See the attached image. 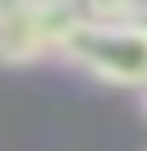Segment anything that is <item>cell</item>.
Returning a JSON list of instances; mask_svg holds the SVG:
<instances>
[{
	"label": "cell",
	"instance_id": "1",
	"mask_svg": "<svg viewBox=\"0 0 147 151\" xmlns=\"http://www.w3.org/2000/svg\"><path fill=\"white\" fill-rule=\"evenodd\" d=\"M59 59H67L71 67L88 71L101 84L143 92L147 88V21L109 25V21H88V17H80V25L67 38Z\"/></svg>",
	"mask_w": 147,
	"mask_h": 151
},
{
	"label": "cell",
	"instance_id": "3",
	"mask_svg": "<svg viewBox=\"0 0 147 151\" xmlns=\"http://www.w3.org/2000/svg\"><path fill=\"white\" fill-rule=\"evenodd\" d=\"M88 21H109V25H130V21H147V4H84Z\"/></svg>",
	"mask_w": 147,
	"mask_h": 151
},
{
	"label": "cell",
	"instance_id": "4",
	"mask_svg": "<svg viewBox=\"0 0 147 151\" xmlns=\"http://www.w3.org/2000/svg\"><path fill=\"white\" fill-rule=\"evenodd\" d=\"M139 113H143V118H147V88L139 92Z\"/></svg>",
	"mask_w": 147,
	"mask_h": 151
},
{
	"label": "cell",
	"instance_id": "2",
	"mask_svg": "<svg viewBox=\"0 0 147 151\" xmlns=\"http://www.w3.org/2000/svg\"><path fill=\"white\" fill-rule=\"evenodd\" d=\"M80 17L76 4H0V63L30 67L46 55H63Z\"/></svg>",
	"mask_w": 147,
	"mask_h": 151
}]
</instances>
